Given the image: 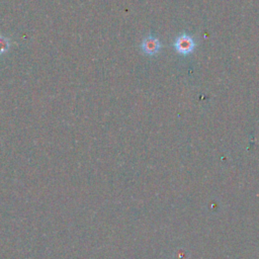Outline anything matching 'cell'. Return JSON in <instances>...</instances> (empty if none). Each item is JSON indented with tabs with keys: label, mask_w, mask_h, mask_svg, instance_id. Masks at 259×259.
I'll return each mask as SVG.
<instances>
[{
	"label": "cell",
	"mask_w": 259,
	"mask_h": 259,
	"mask_svg": "<svg viewBox=\"0 0 259 259\" xmlns=\"http://www.w3.org/2000/svg\"><path fill=\"white\" fill-rule=\"evenodd\" d=\"M195 47L194 39L188 35H182L177 37L174 42V48L177 53L181 55H188L190 54Z\"/></svg>",
	"instance_id": "obj_1"
},
{
	"label": "cell",
	"mask_w": 259,
	"mask_h": 259,
	"mask_svg": "<svg viewBox=\"0 0 259 259\" xmlns=\"http://www.w3.org/2000/svg\"><path fill=\"white\" fill-rule=\"evenodd\" d=\"M141 48H142V51L146 54V55H149V56H154L156 55L159 51H160L161 49V43L159 39L155 37H152V36H149V37H146L143 42H142V45H141Z\"/></svg>",
	"instance_id": "obj_2"
},
{
	"label": "cell",
	"mask_w": 259,
	"mask_h": 259,
	"mask_svg": "<svg viewBox=\"0 0 259 259\" xmlns=\"http://www.w3.org/2000/svg\"><path fill=\"white\" fill-rule=\"evenodd\" d=\"M10 49V38L0 36V55L6 54Z\"/></svg>",
	"instance_id": "obj_3"
}]
</instances>
